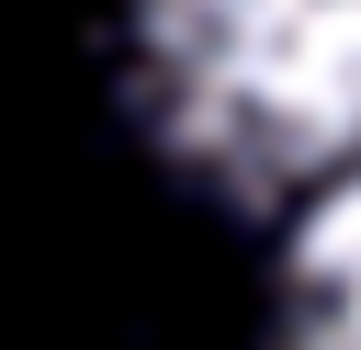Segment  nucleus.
<instances>
[{"mask_svg": "<svg viewBox=\"0 0 361 350\" xmlns=\"http://www.w3.org/2000/svg\"><path fill=\"white\" fill-rule=\"evenodd\" d=\"M259 350H361V181L293 226L282 316H271V339H259Z\"/></svg>", "mask_w": 361, "mask_h": 350, "instance_id": "f03ea898", "label": "nucleus"}, {"mask_svg": "<svg viewBox=\"0 0 361 350\" xmlns=\"http://www.w3.org/2000/svg\"><path fill=\"white\" fill-rule=\"evenodd\" d=\"M124 102L192 192L305 226L361 181V0H124Z\"/></svg>", "mask_w": 361, "mask_h": 350, "instance_id": "f257e3e1", "label": "nucleus"}]
</instances>
